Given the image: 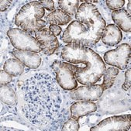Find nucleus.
<instances>
[{
  "label": "nucleus",
  "mask_w": 131,
  "mask_h": 131,
  "mask_svg": "<svg viewBox=\"0 0 131 131\" xmlns=\"http://www.w3.org/2000/svg\"><path fill=\"white\" fill-rule=\"evenodd\" d=\"M24 105L22 112L31 123L47 130H57L68 118L62 108L63 97L56 79L47 73H35L22 85Z\"/></svg>",
  "instance_id": "obj_1"
},
{
  "label": "nucleus",
  "mask_w": 131,
  "mask_h": 131,
  "mask_svg": "<svg viewBox=\"0 0 131 131\" xmlns=\"http://www.w3.org/2000/svg\"><path fill=\"white\" fill-rule=\"evenodd\" d=\"M61 57L65 62L73 64L77 82L84 85L97 83L106 69L101 57L82 44H67L62 50Z\"/></svg>",
  "instance_id": "obj_2"
},
{
  "label": "nucleus",
  "mask_w": 131,
  "mask_h": 131,
  "mask_svg": "<svg viewBox=\"0 0 131 131\" xmlns=\"http://www.w3.org/2000/svg\"><path fill=\"white\" fill-rule=\"evenodd\" d=\"M45 10L39 1H33L23 6L15 19V24L26 32L36 34L43 30L47 23L41 19Z\"/></svg>",
  "instance_id": "obj_3"
},
{
  "label": "nucleus",
  "mask_w": 131,
  "mask_h": 131,
  "mask_svg": "<svg viewBox=\"0 0 131 131\" xmlns=\"http://www.w3.org/2000/svg\"><path fill=\"white\" fill-rule=\"evenodd\" d=\"M75 19L76 21L86 26L93 46L96 44L100 40L106 27V23L99 12L97 6L83 3L78 7Z\"/></svg>",
  "instance_id": "obj_4"
},
{
  "label": "nucleus",
  "mask_w": 131,
  "mask_h": 131,
  "mask_svg": "<svg viewBox=\"0 0 131 131\" xmlns=\"http://www.w3.org/2000/svg\"><path fill=\"white\" fill-rule=\"evenodd\" d=\"M7 36L12 45L17 50H28L35 53L41 51V46L36 37L22 29L12 28L8 30Z\"/></svg>",
  "instance_id": "obj_5"
},
{
  "label": "nucleus",
  "mask_w": 131,
  "mask_h": 131,
  "mask_svg": "<svg viewBox=\"0 0 131 131\" xmlns=\"http://www.w3.org/2000/svg\"><path fill=\"white\" fill-rule=\"evenodd\" d=\"M51 67L55 73V79L61 88L64 90L71 91L78 87L73 64L65 61H56L52 64Z\"/></svg>",
  "instance_id": "obj_6"
},
{
  "label": "nucleus",
  "mask_w": 131,
  "mask_h": 131,
  "mask_svg": "<svg viewBox=\"0 0 131 131\" xmlns=\"http://www.w3.org/2000/svg\"><path fill=\"white\" fill-rule=\"evenodd\" d=\"M62 40L67 44L79 43L89 47L93 46L86 26L76 20L68 25L62 35Z\"/></svg>",
  "instance_id": "obj_7"
},
{
  "label": "nucleus",
  "mask_w": 131,
  "mask_h": 131,
  "mask_svg": "<svg viewBox=\"0 0 131 131\" xmlns=\"http://www.w3.org/2000/svg\"><path fill=\"white\" fill-rule=\"evenodd\" d=\"M131 48L128 43H122L116 49L110 50L104 54V61L110 66L123 70L130 61Z\"/></svg>",
  "instance_id": "obj_8"
},
{
  "label": "nucleus",
  "mask_w": 131,
  "mask_h": 131,
  "mask_svg": "<svg viewBox=\"0 0 131 131\" xmlns=\"http://www.w3.org/2000/svg\"><path fill=\"white\" fill-rule=\"evenodd\" d=\"M130 115L114 116L102 120L98 125L93 126L90 130L93 131H124L130 130Z\"/></svg>",
  "instance_id": "obj_9"
},
{
  "label": "nucleus",
  "mask_w": 131,
  "mask_h": 131,
  "mask_svg": "<svg viewBox=\"0 0 131 131\" xmlns=\"http://www.w3.org/2000/svg\"><path fill=\"white\" fill-rule=\"evenodd\" d=\"M102 85H88L76 89L70 92V98L73 100L94 102L98 100L103 94Z\"/></svg>",
  "instance_id": "obj_10"
},
{
  "label": "nucleus",
  "mask_w": 131,
  "mask_h": 131,
  "mask_svg": "<svg viewBox=\"0 0 131 131\" xmlns=\"http://www.w3.org/2000/svg\"><path fill=\"white\" fill-rule=\"evenodd\" d=\"M36 39L41 46V51L47 56L55 53L59 47V41L57 37L49 29H43L35 34Z\"/></svg>",
  "instance_id": "obj_11"
},
{
  "label": "nucleus",
  "mask_w": 131,
  "mask_h": 131,
  "mask_svg": "<svg viewBox=\"0 0 131 131\" xmlns=\"http://www.w3.org/2000/svg\"><path fill=\"white\" fill-rule=\"evenodd\" d=\"M12 54L16 59L19 60L24 66L29 68L36 69L41 64V57L35 52L16 49L12 51Z\"/></svg>",
  "instance_id": "obj_12"
},
{
  "label": "nucleus",
  "mask_w": 131,
  "mask_h": 131,
  "mask_svg": "<svg viewBox=\"0 0 131 131\" xmlns=\"http://www.w3.org/2000/svg\"><path fill=\"white\" fill-rule=\"evenodd\" d=\"M97 110V105L92 102L78 101L74 102L70 106L71 116L79 119L80 118L88 116Z\"/></svg>",
  "instance_id": "obj_13"
},
{
  "label": "nucleus",
  "mask_w": 131,
  "mask_h": 131,
  "mask_svg": "<svg viewBox=\"0 0 131 131\" xmlns=\"http://www.w3.org/2000/svg\"><path fill=\"white\" fill-rule=\"evenodd\" d=\"M123 34L120 29L116 24L106 26L101 37L103 43L108 46H116L122 40Z\"/></svg>",
  "instance_id": "obj_14"
},
{
  "label": "nucleus",
  "mask_w": 131,
  "mask_h": 131,
  "mask_svg": "<svg viewBox=\"0 0 131 131\" xmlns=\"http://www.w3.org/2000/svg\"><path fill=\"white\" fill-rule=\"evenodd\" d=\"M112 19L120 30H122L126 33L131 31V16L125 9L113 11Z\"/></svg>",
  "instance_id": "obj_15"
},
{
  "label": "nucleus",
  "mask_w": 131,
  "mask_h": 131,
  "mask_svg": "<svg viewBox=\"0 0 131 131\" xmlns=\"http://www.w3.org/2000/svg\"><path fill=\"white\" fill-rule=\"evenodd\" d=\"M71 21V17L64 13L61 9H55L45 16V22L50 25L64 26Z\"/></svg>",
  "instance_id": "obj_16"
},
{
  "label": "nucleus",
  "mask_w": 131,
  "mask_h": 131,
  "mask_svg": "<svg viewBox=\"0 0 131 131\" xmlns=\"http://www.w3.org/2000/svg\"><path fill=\"white\" fill-rule=\"evenodd\" d=\"M0 99L2 102L9 106H14L18 101L15 91L6 85H0Z\"/></svg>",
  "instance_id": "obj_17"
},
{
  "label": "nucleus",
  "mask_w": 131,
  "mask_h": 131,
  "mask_svg": "<svg viewBox=\"0 0 131 131\" xmlns=\"http://www.w3.org/2000/svg\"><path fill=\"white\" fill-rule=\"evenodd\" d=\"M3 70L11 76L16 77L23 74L24 71V64L16 58H11L5 62Z\"/></svg>",
  "instance_id": "obj_18"
},
{
  "label": "nucleus",
  "mask_w": 131,
  "mask_h": 131,
  "mask_svg": "<svg viewBox=\"0 0 131 131\" xmlns=\"http://www.w3.org/2000/svg\"><path fill=\"white\" fill-rule=\"evenodd\" d=\"M79 3L78 0H60L58 1V6L60 9L72 18L76 16Z\"/></svg>",
  "instance_id": "obj_19"
},
{
  "label": "nucleus",
  "mask_w": 131,
  "mask_h": 131,
  "mask_svg": "<svg viewBox=\"0 0 131 131\" xmlns=\"http://www.w3.org/2000/svg\"><path fill=\"white\" fill-rule=\"evenodd\" d=\"M119 69L115 67H110L109 68L106 69V71L103 74V82L102 85L104 91L109 89L113 86L117 75L119 74Z\"/></svg>",
  "instance_id": "obj_20"
},
{
  "label": "nucleus",
  "mask_w": 131,
  "mask_h": 131,
  "mask_svg": "<svg viewBox=\"0 0 131 131\" xmlns=\"http://www.w3.org/2000/svg\"><path fill=\"white\" fill-rule=\"evenodd\" d=\"M79 128H80V125L78 123V120L71 116L63 124V126L61 127V130H63V131H77L79 129Z\"/></svg>",
  "instance_id": "obj_21"
},
{
  "label": "nucleus",
  "mask_w": 131,
  "mask_h": 131,
  "mask_svg": "<svg viewBox=\"0 0 131 131\" xmlns=\"http://www.w3.org/2000/svg\"><path fill=\"white\" fill-rule=\"evenodd\" d=\"M107 7L113 11L120 9L125 4L124 0H107L106 2Z\"/></svg>",
  "instance_id": "obj_22"
},
{
  "label": "nucleus",
  "mask_w": 131,
  "mask_h": 131,
  "mask_svg": "<svg viewBox=\"0 0 131 131\" xmlns=\"http://www.w3.org/2000/svg\"><path fill=\"white\" fill-rule=\"evenodd\" d=\"M12 82V76L4 70L0 71V85H8Z\"/></svg>",
  "instance_id": "obj_23"
},
{
  "label": "nucleus",
  "mask_w": 131,
  "mask_h": 131,
  "mask_svg": "<svg viewBox=\"0 0 131 131\" xmlns=\"http://www.w3.org/2000/svg\"><path fill=\"white\" fill-rule=\"evenodd\" d=\"M131 86V69L130 68L125 72V82L122 85V89L125 91L129 90Z\"/></svg>",
  "instance_id": "obj_24"
},
{
  "label": "nucleus",
  "mask_w": 131,
  "mask_h": 131,
  "mask_svg": "<svg viewBox=\"0 0 131 131\" xmlns=\"http://www.w3.org/2000/svg\"><path fill=\"white\" fill-rule=\"evenodd\" d=\"M41 6L43 7L44 9H47L48 11H54V2L52 1V0H41L39 1Z\"/></svg>",
  "instance_id": "obj_25"
},
{
  "label": "nucleus",
  "mask_w": 131,
  "mask_h": 131,
  "mask_svg": "<svg viewBox=\"0 0 131 131\" xmlns=\"http://www.w3.org/2000/svg\"><path fill=\"white\" fill-rule=\"evenodd\" d=\"M11 3L12 2L9 1V0H1V1H0V11L4 12L7 10L9 7L10 6Z\"/></svg>",
  "instance_id": "obj_26"
},
{
  "label": "nucleus",
  "mask_w": 131,
  "mask_h": 131,
  "mask_svg": "<svg viewBox=\"0 0 131 131\" xmlns=\"http://www.w3.org/2000/svg\"><path fill=\"white\" fill-rule=\"evenodd\" d=\"M49 30L53 33L55 36L60 35L61 33V28L60 26H57V25H50L49 27Z\"/></svg>",
  "instance_id": "obj_27"
},
{
  "label": "nucleus",
  "mask_w": 131,
  "mask_h": 131,
  "mask_svg": "<svg viewBox=\"0 0 131 131\" xmlns=\"http://www.w3.org/2000/svg\"><path fill=\"white\" fill-rule=\"evenodd\" d=\"M127 9H128V13L129 14H130L131 13V2L130 1H129V3H128V5H127Z\"/></svg>",
  "instance_id": "obj_28"
}]
</instances>
